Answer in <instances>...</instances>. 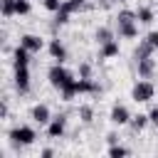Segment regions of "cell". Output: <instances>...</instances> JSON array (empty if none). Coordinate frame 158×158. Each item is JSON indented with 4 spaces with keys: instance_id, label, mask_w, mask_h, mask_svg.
Instances as JSON below:
<instances>
[{
    "instance_id": "17",
    "label": "cell",
    "mask_w": 158,
    "mask_h": 158,
    "mask_svg": "<svg viewBox=\"0 0 158 158\" xmlns=\"http://www.w3.org/2000/svg\"><path fill=\"white\" fill-rule=\"evenodd\" d=\"M136 15H138V22H141V25H151V22L156 20L151 7H138V10H136Z\"/></svg>"
},
{
    "instance_id": "24",
    "label": "cell",
    "mask_w": 158,
    "mask_h": 158,
    "mask_svg": "<svg viewBox=\"0 0 158 158\" xmlns=\"http://www.w3.org/2000/svg\"><path fill=\"white\" fill-rule=\"evenodd\" d=\"M62 2H64V0H44V7H47L49 12H57V10L62 7Z\"/></svg>"
},
{
    "instance_id": "29",
    "label": "cell",
    "mask_w": 158,
    "mask_h": 158,
    "mask_svg": "<svg viewBox=\"0 0 158 158\" xmlns=\"http://www.w3.org/2000/svg\"><path fill=\"white\" fill-rule=\"evenodd\" d=\"M106 141H109V143H111V146H114V143H116V141H118V138H116V133H109V136H106Z\"/></svg>"
},
{
    "instance_id": "21",
    "label": "cell",
    "mask_w": 158,
    "mask_h": 158,
    "mask_svg": "<svg viewBox=\"0 0 158 158\" xmlns=\"http://www.w3.org/2000/svg\"><path fill=\"white\" fill-rule=\"evenodd\" d=\"M128 153H131V151L123 148V146H118V143H114V146L109 148V156H111V158H123V156H128Z\"/></svg>"
},
{
    "instance_id": "15",
    "label": "cell",
    "mask_w": 158,
    "mask_h": 158,
    "mask_svg": "<svg viewBox=\"0 0 158 158\" xmlns=\"http://www.w3.org/2000/svg\"><path fill=\"white\" fill-rule=\"evenodd\" d=\"M116 54H118V42H116V40H109V42L101 44V57H104V59H111V57H116Z\"/></svg>"
},
{
    "instance_id": "22",
    "label": "cell",
    "mask_w": 158,
    "mask_h": 158,
    "mask_svg": "<svg viewBox=\"0 0 158 158\" xmlns=\"http://www.w3.org/2000/svg\"><path fill=\"white\" fill-rule=\"evenodd\" d=\"M91 116H94L91 106H79V118H81L84 123H91Z\"/></svg>"
},
{
    "instance_id": "25",
    "label": "cell",
    "mask_w": 158,
    "mask_h": 158,
    "mask_svg": "<svg viewBox=\"0 0 158 158\" xmlns=\"http://www.w3.org/2000/svg\"><path fill=\"white\" fill-rule=\"evenodd\" d=\"M79 74H81L84 79H91V69H89V64H81V67H79Z\"/></svg>"
},
{
    "instance_id": "12",
    "label": "cell",
    "mask_w": 158,
    "mask_h": 158,
    "mask_svg": "<svg viewBox=\"0 0 158 158\" xmlns=\"http://www.w3.org/2000/svg\"><path fill=\"white\" fill-rule=\"evenodd\" d=\"M136 64H138V77H141V79H151V77H153V72H156V62H153L151 57L138 59Z\"/></svg>"
},
{
    "instance_id": "1",
    "label": "cell",
    "mask_w": 158,
    "mask_h": 158,
    "mask_svg": "<svg viewBox=\"0 0 158 158\" xmlns=\"http://www.w3.org/2000/svg\"><path fill=\"white\" fill-rule=\"evenodd\" d=\"M47 79H49V84H52L54 89H62V86H67V84L74 79V74H72L62 62H54V64L49 67V72H47Z\"/></svg>"
},
{
    "instance_id": "31",
    "label": "cell",
    "mask_w": 158,
    "mask_h": 158,
    "mask_svg": "<svg viewBox=\"0 0 158 158\" xmlns=\"http://www.w3.org/2000/svg\"><path fill=\"white\" fill-rule=\"evenodd\" d=\"M96 2H99V5H109V0H96Z\"/></svg>"
},
{
    "instance_id": "14",
    "label": "cell",
    "mask_w": 158,
    "mask_h": 158,
    "mask_svg": "<svg viewBox=\"0 0 158 158\" xmlns=\"http://www.w3.org/2000/svg\"><path fill=\"white\" fill-rule=\"evenodd\" d=\"M153 49H156V47H153V44H151L148 40H143V42H138V47H136V52H133V57H136V62H138V59H146V57H151V54H153Z\"/></svg>"
},
{
    "instance_id": "30",
    "label": "cell",
    "mask_w": 158,
    "mask_h": 158,
    "mask_svg": "<svg viewBox=\"0 0 158 158\" xmlns=\"http://www.w3.org/2000/svg\"><path fill=\"white\" fill-rule=\"evenodd\" d=\"M72 2H74V7H77V10H79V7H81V5H84V2H86V0H72Z\"/></svg>"
},
{
    "instance_id": "16",
    "label": "cell",
    "mask_w": 158,
    "mask_h": 158,
    "mask_svg": "<svg viewBox=\"0 0 158 158\" xmlns=\"http://www.w3.org/2000/svg\"><path fill=\"white\" fill-rule=\"evenodd\" d=\"M148 121H151V116H146V114H138V116H131V121H128V123H131V128H133V131H143Z\"/></svg>"
},
{
    "instance_id": "5",
    "label": "cell",
    "mask_w": 158,
    "mask_h": 158,
    "mask_svg": "<svg viewBox=\"0 0 158 158\" xmlns=\"http://www.w3.org/2000/svg\"><path fill=\"white\" fill-rule=\"evenodd\" d=\"M15 89L20 94L30 91V67H15Z\"/></svg>"
},
{
    "instance_id": "11",
    "label": "cell",
    "mask_w": 158,
    "mask_h": 158,
    "mask_svg": "<svg viewBox=\"0 0 158 158\" xmlns=\"http://www.w3.org/2000/svg\"><path fill=\"white\" fill-rule=\"evenodd\" d=\"M20 44H22V47H27V49L35 54V52H40V49H42V44H44V42H42V37H37V35H22V37H20Z\"/></svg>"
},
{
    "instance_id": "3",
    "label": "cell",
    "mask_w": 158,
    "mask_h": 158,
    "mask_svg": "<svg viewBox=\"0 0 158 158\" xmlns=\"http://www.w3.org/2000/svg\"><path fill=\"white\" fill-rule=\"evenodd\" d=\"M35 138H37V133H35L32 126H15V128L10 131V141H12L15 146H32Z\"/></svg>"
},
{
    "instance_id": "20",
    "label": "cell",
    "mask_w": 158,
    "mask_h": 158,
    "mask_svg": "<svg viewBox=\"0 0 158 158\" xmlns=\"http://www.w3.org/2000/svg\"><path fill=\"white\" fill-rule=\"evenodd\" d=\"M96 40H99V44H104V42L116 40V37H114V32H111L109 27H99V30H96Z\"/></svg>"
},
{
    "instance_id": "10",
    "label": "cell",
    "mask_w": 158,
    "mask_h": 158,
    "mask_svg": "<svg viewBox=\"0 0 158 158\" xmlns=\"http://www.w3.org/2000/svg\"><path fill=\"white\" fill-rule=\"evenodd\" d=\"M116 25H118V37L123 40L138 37V22H116Z\"/></svg>"
},
{
    "instance_id": "13",
    "label": "cell",
    "mask_w": 158,
    "mask_h": 158,
    "mask_svg": "<svg viewBox=\"0 0 158 158\" xmlns=\"http://www.w3.org/2000/svg\"><path fill=\"white\" fill-rule=\"evenodd\" d=\"M49 54H52L54 62H62V64H64V59H67V47H64L59 40H52V42H49Z\"/></svg>"
},
{
    "instance_id": "19",
    "label": "cell",
    "mask_w": 158,
    "mask_h": 158,
    "mask_svg": "<svg viewBox=\"0 0 158 158\" xmlns=\"http://www.w3.org/2000/svg\"><path fill=\"white\" fill-rule=\"evenodd\" d=\"M116 22H138V15H136V10H121Z\"/></svg>"
},
{
    "instance_id": "2",
    "label": "cell",
    "mask_w": 158,
    "mask_h": 158,
    "mask_svg": "<svg viewBox=\"0 0 158 158\" xmlns=\"http://www.w3.org/2000/svg\"><path fill=\"white\" fill-rule=\"evenodd\" d=\"M153 96H156V86H153L148 79L136 81V84H133V89H131V99H133L136 104H146V101H151Z\"/></svg>"
},
{
    "instance_id": "27",
    "label": "cell",
    "mask_w": 158,
    "mask_h": 158,
    "mask_svg": "<svg viewBox=\"0 0 158 158\" xmlns=\"http://www.w3.org/2000/svg\"><path fill=\"white\" fill-rule=\"evenodd\" d=\"M148 116H151V123H156V126H158V106H153Z\"/></svg>"
},
{
    "instance_id": "9",
    "label": "cell",
    "mask_w": 158,
    "mask_h": 158,
    "mask_svg": "<svg viewBox=\"0 0 158 158\" xmlns=\"http://www.w3.org/2000/svg\"><path fill=\"white\" fill-rule=\"evenodd\" d=\"M74 10H77V7H74V2H72V0H64V2H62V7L57 10V17H54V22H57V25H64V22H69V15H72Z\"/></svg>"
},
{
    "instance_id": "18",
    "label": "cell",
    "mask_w": 158,
    "mask_h": 158,
    "mask_svg": "<svg viewBox=\"0 0 158 158\" xmlns=\"http://www.w3.org/2000/svg\"><path fill=\"white\" fill-rule=\"evenodd\" d=\"M15 5H17V0H0L2 17H12V15H17V12H15Z\"/></svg>"
},
{
    "instance_id": "26",
    "label": "cell",
    "mask_w": 158,
    "mask_h": 158,
    "mask_svg": "<svg viewBox=\"0 0 158 158\" xmlns=\"http://www.w3.org/2000/svg\"><path fill=\"white\" fill-rule=\"evenodd\" d=\"M146 40H148V42H151V44L158 49V32H148V37H146Z\"/></svg>"
},
{
    "instance_id": "8",
    "label": "cell",
    "mask_w": 158,
    "mask_h": 158,
    "mask_svg": "<svg viewBox=\"0 0 158 158\" xmlns=\"http://www.w3.org/2000/svg\"><path fill=\"white\" fill-rule=\"evenodd\" d=\"M30 49L27 47H22V44H17V49L12 52V67H30Z\"/></svg>"
},
{
    "instance_id": "28",
    "label": "cell",
    "mask_w": 158,
    "mask_h": 158,
    "mask_svg": "<svg viewBox=\"0 0 158 158\" xmlns=\"http://www.w3.org/2000/svg\"><path fill=\"white\" fill-rule=\"evenodd\" d=\"M40 156H42V158H52V156H54V151H52V148H44Z\"/></svg>"
},
{
    "instance_id": "23",
    "label": "cell",
    "mask_w": 158,
    "mask_h": 158,
    "mask_svg": "<svg viewBox=\"0 0 158 158\" xmlns=\"http://www.w3.org/2000/svg\"><path fill=\"white\" fill-rule=\"evenodd\" d=\"M30 10H32V5H30L27 0H17V5H15V12H17V15H27Z\"/></svg>"
},
{
    "instance_id": "32",
    "label": "cell",
    "mask_w": 158,
    "mask_h": 158,
    "mask_svg": "<svg viewBox=\"0 0 158 158\" xmlns=\"http://www.w3.org/2000/svg\"><path fill=\"white\" fill-rule=\"evenodd\" d=\"M118 2H126V0H118Z\"/></svg>"
},
{
    "instance_id": "7",
    "label": "cell",
    "mask_w": 158,
    "mask_h": 158,
    "mask_svg": "<svg viewBox=\"0 0 158 158\" xmlns=\"http://www.w3.org/2000/svg\"><path fill=\"white\" fill-rule=\"evenodd\" d=\"M32 121L40 123V126H47V123L52 121L49 106H47V104H37V106H32Z\"/></svg>"
},
{
    "instance_id": "4",
    "label": "cell",
    "mask_w": 158,
    "mask_h": 158,
    "mask_svg": "<svg viewBox=\"0 0 158 158\" xmlns=\"http://www.w3.org/2000/svg\"><path fill=\"white\" fill-rule=\"evenodd\" d=\"M67 131V116L59 114V116H52V121L47 123V136L49 138H62Z\"/></svg>"
},
{
    "instance_id": "6",
    "label": "cell",
    "mask_w": 158,
    "mask_h": 158,
    "mask_svg": "<svg viewBox=\"0 0 158 158\" xmlns=\"http://www.w3.org/2000/svg\"><path fill=\"white\" fill-rule=\"evenodd\" d=\"M109 118H111V123H116V126H126V123L131 121V114H128V109H126L123 104H114Z\"/></svg>"
}]
</instances>
